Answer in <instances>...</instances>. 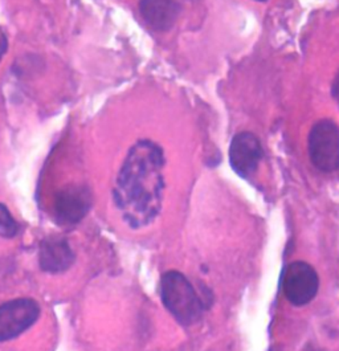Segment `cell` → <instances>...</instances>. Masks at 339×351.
<instances>
[{
	"mask_svg": "<svg viewBox=\"0 0 339 351\" xmlns=\"http://www.w3.org/2000/svg\"><path fill=\"white\" fill-rule=\"evenodd\" d=\"M331 93H333V97L336 98V101L338 102L339 105V72L338 75H337V77L334 78L333 88H331Z\"/></svg>",
	"mask_w": 339,
	"mask_h": 351,
	"instance_id": "7c38bea8",
	"label": "cell"
},
{
	"mask_svg": "<svg viewBox=\"0 0 339 351\" xmlns=\"http://www.w3.org/2000/svg\"><path fill=\"white\" fill-rule=\"evenodd\" d=\"M18 234H19L18 221L12 217L8 208L3 203H0V236L5 239H11Z\"/></svg>",
	"mask_w": 339,
	"mask_h": 351,
	"instance_id": "30bf717a",
	"label": "cell"
},
{
	"mask_svg": "<svg viewBox=\"0 0 339 351\" xmlns=\"http://www.w3.org/2000/svg\"><path fill=\"white\" fill-rule=\"evenodd\" d=\"M7 49H8V40H7V36L4 35V32L0 31V61L7 53Z\"/></svg>",
	"mask_w": 339,
	"mask_h": 351,
	"instance_id": "8fae6325",
	"label": "cell"
},
{
	"mask_svg": "<svg viewBox=\"0 0 339 351\" xmlns=\"http://www.w3.org/2000/svg\"><path fill=\"white\" fill-rule=\"evenodd\" d=\"M39 261L44 272L61 274L73 265L75 252L64 237L49 236L41 243Z\"/></svg>",
	"mask_w": 339,
	"mask_h": 351,
	"instance_id": "ba28073f",
	"label": "cell"
},
{
	"mask_svg": "<svg viewBox=\"0 0 339 351\" xmlns=\"http://www.w3.org/2000/svg\"><path fill=\"white\" fill-rule=\"evenodd\" d=\"M160 297L166 309L183 326L194 325L203 317L205 306L197 289L178 271H168L162 276Z\"/></svg>",
	"mask_w": 339,
	"mask_h": 351,
	"instance_id": "7a4b0ae2",
	"label": "cell"
},
{
	"mask_svg": "<svg viewBox=\"0 0 339 351\" xmlns=\"http://www.w3.org/2000/svg\"><path fill=\"white\" fill-rule=\"evenodd\" d=\"M40 317V306L31 298H16L0 305V342L19 337Z\"/></svg>",
	"mask_w": 339,
	"mask_h": 351,
	"instance_id": "5b68a950",
	"label": "cell"
},
{
	"mask_svg": "<svg viewBox=\"0 0 339 351\" xmlns=\"http://www.w3.org/2000/svg\"><path fill=\"white\" fill-rule=\"evenodd\" d=\"M319 289V277L316 269L305 261L290 263L282 276V291L286 300L303 306L314 300Z\"/></svg>",
	"mask_w": 339,
	"mask_h": 351,
	"instance_id": "277c9868",
	"label": "cell"
},
{
	"mask_svg": "<svg viewBox=\"0 0 339 351\" xmlns=\"http://www.w3.org/2000/svg\"><path fill=\"white\" fill-rule=\"evenodd\" d=\"M309 156L322 173L339 170V126L330 119H321L309 134Z\"/></svg>",
	"mask_w": 339,
	"mask_h": 351,
	"instance_id": "3957f363",
	"label": "cell"
},
{
	"mask_svg": "<svg viewBox=\"0 0 339 351\" xmlns=\"http://www.w3.org/2000/svg\"><path fill=\"white\" fill-rule=\"evenodd\" d=\"M262 156L260 139L253 133L241 132L231 142L229 163L241 178H248L258 170Z\"/></svg>",
	"mask_w": 339,
	"mask_h": 351,
	"instance_id": "52a82bcc",
	"label": "cell"
},
{
	"mask_svg": "<svg viewBox=\"0 0 339 351\" xmlns=\"http://www.w3.org/2000/svg\"><path fill=\"white\" fill-rule=\"evenodd\" d=\"M164 163L163 149L153 141L142 139L129 150L113 190L116 206L129 227H146L160 215Z\"/></svg>",
	"mask_w": 339,
	"mask_h": 351,
	"instance_id": "6da1fadb",
	"label": "cell"
},
{
	"mask_svg": "<svg viewBox=\"0 0 339 351\" xmlns=\"http://www.w3.org/2000/svg\"><path fill=\"white\" fill-rule=\"evenodd\" d=\"M178 0H140V11L143 20L155 31H168L179 16Z\"/></svg>",
	"mask_w": 339,
	"mask_h": 351,
	"instance_id": "9c48e42d",
	"label": "cell"
},
{
	"mask_svg": "<svg viewBox=\"0 0 339 351\" xmlns=\"http://www.w3.org/2000/svg\"><path fill=\"white\" fill-rule=\"evenodd\" d=\"M258 1H265V0H258Z\"/></svg>",
	"mask_w": 339,
	"mask_h": 351,
	"instance_id": "4fadbf2b",
	"label": "cell"
},
{
	"mask_svg": "<svg viewBox=\"0 0 339 351\" xmlns=\"http://www.w3.org/2000/svg\"><path fill=\"white\" fill-rule=\"evenodd\" d=\"M92 207V194L85 186H68L55 200V217L62 226L80 223Z\"/></svg>",
	"mask_w": 339,
	"mask_h": 351,
	"instance_id": "8992f818",
	"label": "cell"
}]
</instances>
